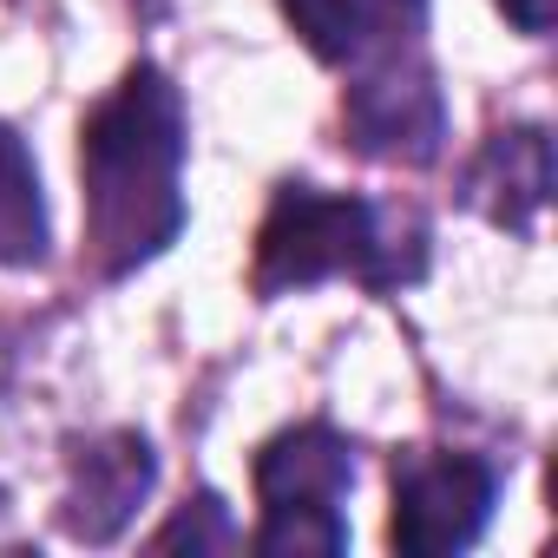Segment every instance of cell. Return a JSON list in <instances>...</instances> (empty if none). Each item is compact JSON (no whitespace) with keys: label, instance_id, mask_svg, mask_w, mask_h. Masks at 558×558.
<instances>
[{"label":"cell","instance_id":"obj_11","mask_svg":"<svg viewBox=\"0 0 558 558\" xmlns=\"http://www.w3.org/2000/svg\"><path fill=\"white\" fill-rule=\"evenodd\" d=\"M499 8H506V21L519 34H545L551 27V0H499Z\"/></svg>","mask_w":558,"mask_h":558},{"label":"cell","instance_id":"obj_6","mask_svg":"<svg viewBox=\"0 0 558 558\" xmlns=\"http://www.w3.org/2000/svg\"><path fill=\"white\" fill-rule=\"evenodd\" d=\"M158 480V460L145 447V434H106L93 447L73 453V480H66V532L86 545H106L132 525V512L145 506Z\"/></svg>","mask_w":558,"mask_h":558},{"label":"cell","instance_id":"obj_2","mask_svg":"<svg viewBox=\"0 0 558 558\" xmlns=\"http://www.w3.org/2000/svg\"><path fill=\"white\" fill-rule=\"evenodd\" d=\"M427 269V230L401 210H381L368 197L283 184L256 236V296H290L329 276H355L368 290L414 283Z\"/></svg>","mask_w":558,"mask_h":558},{"label":"cell","instance_id":"obj_3","mask_svg":"<svg viewBox=\"0 0 558 558\" xmlns=\"http://www.w3.org/2000/svg\"><path fill=\"white\" fill-rule=\"evenodd\" d=\"M355 486V453L336 427L310 421L276 434L256 453V499H263V525H256V551L269 558H336L349 545V519L342 499Z\"/></svg>","mask_w":558,"mask_h":558},{"label":"cell","instance_id":"obj_8","mask_svg":"<svg viewBox=\"0 0 558 558\" xmlns=\"http://www.w3.org/2000/svg\"><path fill=\"white\" fill-rule=\"evenodd\" d=\"M551 197V138L538 125H512L493 132L486 151L466 171V204L506 230H532V217Z\"/></svg>","mask_w":558,"mask_h":558},{"label":"cell","instance_id":"obj_4","mask_svg":"<svg viewBox=\"0 0 558 558\" xmlns=\"http://www.w3.org/2000/svg\"><path fill=\"white\" fill-rule=\"evenodd\" d=\"M493 493L499 473L480 453H447V447H414L395 460V551L414 558H440V551H466L486 519H493Z\"/></svg>","mask_w":558,"mask_h":558},{"label":"cell","instance_id":"obj_9","mask_svg":"<svg viewBox=\"0 0 558 558\" xmlns=\"http://www.w3.org/2000/svg\"><path fill=\"white\" fill-rule=\"evenodd\" d=\"M47 256V197H40V171L34 151L0 125V263H40Z\"/></svg>","mask_w":558,"mask_h":558},{"label":"cell","instance_id":"obj_7","mask_svg":"<svg viewBox=\"0 0 558 558\" xmlns=\"http://www.w3.org/2000/svg\"><path fill=\"white\" fill-rule=\"evenodd\" d=\"M283 14L296 21L316 60L349 66L408 47L427 21V0H283Z\"/></svg>","mask_w":558,"mask_h":558},{"label":"cell","instance_id":"obj_1","mask_svg":"<svg viewBox=\"0 0 558 558\" xmlns=\"http://www.w3.org/2000/svg\"><path fill=\"white\" fill-rule=\"evenodd\" d=\"M184 99L158 66H132L80 132L86 250L99 276H132L184 230Z\"/></svg>","mask_w":558,"mask_h":558},{"label":"cell","instance_id":"obj_10","mask_svg":"<svg viewBox=\"0 0 558 558\" xmlns=\"http://www.w3.org/2000/svg\"><path fill=\"white\" fill-rule=\"evenodd\" d=\"M151 545H191V551H204V545H236V525H230V512H223L217 493H197V506H184Z\"/></svg>","mask_w":558,"mask_h":558},{"label":"cell","instance_id":"obj_5","mask_svg":"<svg viewBox=\"0 0 558 558\" xmlns=\"http://www.w3.org/2000/svg\"><path fill=\"white\" fill-rule=\"evenodd\" d=\"M349 145L381 165H434L447 138V99L414 53H375V66L342 99Z\"/></svg>","mask_w":558,"mask_h":558}]
</instances>
